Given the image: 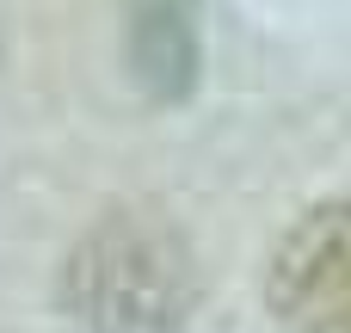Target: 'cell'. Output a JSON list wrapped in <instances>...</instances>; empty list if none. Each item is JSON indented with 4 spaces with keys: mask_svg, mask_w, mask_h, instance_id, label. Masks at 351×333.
<instances>
[{
    "mask_svg": "<svg viewBox=\"0 0 351 333\" xmlns=\"http://www.w3.org/2000/svg\"><path fill=\"white\" fill-rule=\"evenodd\" d=\"M265 303L284 333H351V198L290 222L271 253Z\"/></svg>",
    "mask_w": 351,
    "mask_h": 333,
    "instance_id": "6da1fadb",
    "label": "cell"
},
{
    "mask_svg": "<svg viewBox=\"0 0 351 333\" xmlns=\"http://www.w3.org/2000/svg\"><path fill=\"white\" fill-rule=\"evenodd\" d=\"M130 62L154 99H179L197 74L191 0H130Z\"/></svg>",
    "mask_w": 351,
    "mask_h": 333,
    "instance_id": "3957f363",
    "label": "cell"
},
{
    "mask_svg": "<svg viewBox=\"0 0 351 333\" xmlns=\"http://www.w3.org/2000/svg\"><path fill=\"white\" fill-rule=\"evenodd\" d=\"M185 266L173 253V241L148 235L142 229V247H136V272H123V247H117V229L93 235L74 266H68V284H74V309L93 321V328L117 333V328H142V321H173V290H179V272Z\"/></svg>",
    "mask_w": 351,
    "mask_h": 333,
    "instance_id": "7a4b0ae2",
    "label": "cell"
}]
</instances>
